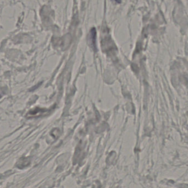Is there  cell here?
Instances as JSON below:
<instances>
[{"mask_svg": "<svg viewBox=\"0 0 188 188\" xmlns=\"http://www.w3.org/2000/svg\"><path fill=\"white\" fill-rule=\"evenodd\" d=\"M48 111V110L46 109L36 108L30 110V111L27 113L26 116L27 118H35V117L40 116L46 114Z\"/></svg>", "mask_w": 188, "mask_h": 188, "instance_id": "obj_1", "label": "cell"}, {"mask_svg": "<svg viewBox=\"0 0 188 188\" xmlns=\"http://www.w3.org/2000/svg\"><path fill=\"white\" fill-rule=\"evenodd\" d=\"M2 94H1V93H0V98L2 97Z\"/></svg>", "mask_w": 188, "mask_h": 188, "instance_id": "obj_3", "label": "cell"}, {"mask_svg": "<svg viewBox=\"0 0 188 188\" xmlns=\"http://www.w3.org/2000/svg\"><path fill=\"white\" fill-rule=\"evenodd\" d=\"M30 161L29 158L26 157H22L19 159L17 163V167L19 169H23L25 167H27L29 165Z\"/></svg>", "mask_w": 188, "mask_h": 188, "instance_id": "obj_2", "label": "cell"}]
</instances>
